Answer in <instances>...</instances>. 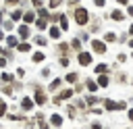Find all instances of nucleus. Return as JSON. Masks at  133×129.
I'll return each mask as SVG.
<instances>
[{
    "label": "nucleus",
    "mask_w": 133,
    "mask_h": 129,
    "mask_svg": "<svg viewBox=\"0 0 133 129\" xmlns=\"http://www.w3.org/2000/svg\"><path fill=\"white\" fill-rule=\"evenodd\" d=\"M29 2H31V8H35V10H37V8H42V6H44V2H46V0H29Z\"/></svg>",
    "instance_id": "cd10ccee"
},
{
    "label": "nucleus",
    "mask_w": 133,
    "mask_h": 129,
    "mask_svg": "<svg viewBox=\"0 0 133 129\" xmlns=\"http://www.w3.org/2000/svg\"><path fill=\"white\" fill-rule=\"evenodd\" d=\"M98 75H102V73H108V64H104V62H100V64H96V69H94Z\"/></svg>",
    "instance_id": "412c9836"
},
{
    "label": "nucleus",
    "mask_w": 133,
    "mask_h": 129,
    "mask_svg": "<svg viewBox=\"0 0 133 129\" xmlns=\"http://www.w3.org/2000/svg\"><path fill=\"white\" fill-rule=\"evenodd\" d=\"M89 44H91V50H94L96 54H106V52H108V46H106L104 40H91Z\"/></svg>",
    "instance_id": "f03ea898"
},
{
    "label": "nucleus",
    "mask_w": 133,
    "mask_h": 129,
    "mask_svg": "<svg viewBox=\"0 0 133 129\" xmlns=\"http://www.w3.org/2000/svg\"><path fill=\"white\" fill-rule=\"evenodd\" d=\"M100 87H108V77H106V73H102V75H98V81H96Z\"/></svg>",
    "instance_id": "4468645a"
},
{
    "label": "nucleus",
    "mask_w": 133,
    "mask_h": 129,
    "mask_svg": "<svg viewBox=\"0 0 133 129\" xmlns=\"http://www.w3.org/2000/svg\"><path fill=\"white\" fill-rule=\"evenodd\" d=\"M125 58H127L125 54H118V56H116V60H118V62H125Z\"/></svg>",
    "instance_id": "58836bf2"
},
{
    "label": "nucleus",
    "mask_w": 133,
    "mask_h": 129,
    "mask_svg": "<svg viewBox=\"0 0 133 129\" xmlns=\"http://www.w3.org/2000/svg\"><path fill=\"white\" fill-rule=\"evenodd\" d=\"M33 42H35L37 46H46V44H48V37H44V35H35Z\"/></svg>",
    "instance_id": "5701e85b"
},
{
    "label": "nucleus",
    "mask_w": 133,
    "mask_h": 129,
    "mask_svg": "<svg viewBox=\"0 0 133 129\" xmlns=\"http://www.w3.org/2000/svg\"><path fill=\"white\" fill-rule=\"evenodd\" d=\"M4 37H6V35H4V29H2V27H0V42H2V40H4Z\"/></svg>",
    "instance_id": "79ce46f5"
},
{
    "label": "nucleus",
    "mask_w": 133,
    "mask_h": 129,
    "mask_svg": "<svg viewBox=\"0 0 133 129\" xmlns=\"http://www.w3.org/2000/svg\"><path fill=\"white\" fill-rule=\"evenodd\" d=\"M17 33H19L21 40H27V37L31 35V25H25V23L19 25V27H17Z\"/></svg>",
    "instance_id": "39448f33"
},
{
    "label": "nucleus",
    "mask_w": 133,
    "mask_h": 129,
    "mask_svg": "<svg viewBox=\"0 0 133 129\" xmlns=\"http://www.w3.org/2000/svg\"><path fill=\"white\" fill-rule=\"evenodd\" d=\"M62 2H64V0H48V8H50V10H58V8L62 6Z\"/></svg>",
    "instance_id": "f8f14e48"
},
{
    "label": "nucleus",
    "mask_w": 133,
    "mask_h": 129,
    "mask_svg": "<svg viewBox=\"0 0 133 129\" xmlns=\"http://www.w3.org/2000/svg\"><path fill=\"white\" fill-rule=\"evenodd\" d=\"M125 17H127V12H123V10H118V8H114V10L110 12V21H114V23L125 21Z\"/></svg>",
    "instance_id": "423d86ee"
},
{
    "label": "nucleus",
    "mask_w": 133,
    "mask_h": 129,
    "mask_svg": "<svg viewBox=\"0 0 133 129\" xmlns=\"http://www.w3.org/2000/svg\"><path fill=\"white\" fill-rule=\"evenodd\" d=\"M12 25H15V21H10V19H8V21H2V29H6V31H10Z\"/></svg>",
    "instance_id": "c85d7f7f"
},
{
    "label": "nucleus",
    "mask_w": 133,
    "mask_h": 129,
    "mask_svg": "<svg viewBox=\"0 0 133 129\" xmlns=\"http://www.w3.org/2000/svg\"><path fill=\"white\" fill-rule=\"evenodd\" d=\"M60 64H62V67H69V58L62 56V58H60Z\"/></svg>",
    "instance_id": "e433bc0d"
},
{
    "label": "nucleus",
    "mask_w": 133,
    "mask_h": 129,
    "mask_svg": "<svg viewBox=\"0 0 133 129\" xmlns=\"http://www.w3.org/2000/svg\"><path fill=\"white\" fill-rule=\"evenodd\" d=\"M56 50H58V54H69V52H71V44H64V42H60Z\"/></svg>",
    "instance_id": "9b49d317"
},
{
    "label": "nucleus",
    "mask_w": 133,
    "mask_h": 129,
    "mask_svg": "<svg viewBox=\"0 0 133 129\" xmlns=\"http://www.w3.org/2000/svg\"><path fill=\"white\" fill-rule=\"evenodd\" d=\"M31 58H33V62H42V60L46 58V54H44V52H35Z\"/></svg>",
    "instance_id": "bb28decb"
},
{
    "label": "nucleus",
    "mask_w": 133,
    "mask_h": 129,
    "mask_svg": "<svg viewBox=\"0 0 133 129\" xmlns=\"http://www.w3.org/2000/svg\"><path fill=\"white\" fill-rule=\"evenodd\" d=\"M60 85H62V79H54V81L48 85V89H50V92H56V89H60Z\"/></svg>",
    "instance_id": "a211bd4d"
},
{
    "label": "nucleus",
    "mask_w": 133,
    "mask_h": 129,
    "mask_svg": "<svg viewBox=\"0 0 133 129\" xmlns=\"http://www.w3.org/2000/svg\"><path fill=\"white\" fill-rule=\"evenodd\" d=\"M125 12H127V17H133V4H127V10Z\"/></svg>",
    "instance_id": "f704fd0d"
},
{
    "label": "nucleus",
    "mask_w": 133,
    "mask_h": 129,
    "mask_svg": "<svg viewBox=\"0 0 133 129\" xmlns=\"http://www.w3.org/2000/svg\"><path fill=\"white\" fill-rule=\"evenodd\" d=\"M35 19H37L35 8H29V10H25V12H23V23H25V25H33V23H35Z\"/></svg>",
    "instance_id": "7ed1b4c3"
},
{
    "label": "nucleus",
    "mask_w": 133,
    "mask_h": 129,
    "mask_svg": "<svg viewBox=\"0 0 133 129\" xmlns=\"http://www.w3.org/2000/svg\"><path fill=\"white\" fill-rule=\"evenodd\" d=\"M102 27V23L100 21H96V19H89V31H98Z\"/></svg>",
    "instance_id": "6ab92c4d"
},
{
    "label": "nucleus",
    "mask_w": 133,
    "mask_h": 129,
    "mask_svg": "<svg viewBox=\"0 0 133 129\" xmlns=\"http://www.w3.org/2000/svg\"><path fill=\"white\" fill-rule=\"evenodd\" d=\"M77 79H79L77 73H69V75L64 77V81H69V83H77Z\"/></svg>",
    "instance_id": "a878e982"
},
{
    "label": "nucleus",
    "mask_w": 133,
    "mask_h": 129,
    "mask_svg": "<svg viewBox=\"0 0 133 129\" xmlns=\"http://www.w3.org/2000/svg\"><path fill=\"white\" fill-rule=\"evenodd\" d=\"M0 79H2V81H12L15 77H12L10 73H2V75H0Z\"/></svg>",
    "instance_id": "2f4dec72"
},
{
    "label": "nucleus",
    "mask_w": 133,
    "mask_h": 129,
    "mask_svg": "<svg viewBox=\"0 0 133 129\" xmlns=\"http://www.w3.org/2000/svg\"><path fill=\"white\" fill-rule=\"evenodd\" d=\"M77 60H79L81 67H87V64H91V54L81 50V52H77Z\"/></svg>",
    "instance_id": "20e7f679"
},
{
    "label": "nucleus",
    "mask_w": 133,
    "mask_h": 129,
    "mask_svg": "<svg viewBox=\"0 0 133 129\" xmlns=\"http://www.w3.org/2000/svg\"><path fill=\"white\" fill-rule=\"evenodd\" d=\"M35 15H37V19H46V21H50V8H48V6L37 8V10H35Z\"/></svg>",
    "instance_id": "6e6552de"
},
{
    "label": "nucleus",
    "mask_w": 133,
    "mask_h": 129,
    "mask_svg": "<svg viewBox=\"0 0 133 129\" xmlns=\"http://www.w3.org/2000/svg\"><path fill=\"white\" fill-rule=\"evenodd\" d=\"M2 17H4V10H2V8H0V23H2V21H4V19H2Z\"/></svg>",
    "instance_id": "a18cd8bd"
},
{
    "label": "nucleus",
    "mask_w": 133,
    "mask_h": 129,
    "mask_svg": "<svg viewBox=\"0 0 133 129\" xmlns=\"http://www.w3.org/2000/svg\"><path fill=\"white\" fill-rule=\"evenodd\" d=\"M58 21H60V25H58V27H60L62 31H69V21H66V15H60V19H58Z\"/></svg>",
    "instance_id": "dca6fc26"
},
{
    "label": "nucleus",
    "mask_w": 133,
    "mask_h": 129,
    "mask_svg": "<svg viewBox=\"0 0 133 129\" xmlns=\"http://www.w3.org/2000/svg\"><path fill=\"white\" fill-rule=\"evenodd\" d=\"M89 129H102V125H100V123H91V127H89Z\"/></svg>",
    "instance_id": "a19ab883"
},
{
    "label": "nucleus",
    "mask_w": 133,
    "mask_h": 129,
    "mask_svg": "<svg viewBox=\"0 0 133 129\" xmlns=\"http://www.w3.org/2000/svg\"><path fill=\"white\" fill-rule=\"evenodd\" d=\"M114 40H116V33H112V31H106V33H104V42H106V44H110V42H114Z\"/></svg>",
    "instance_id": "4be33fe9"
},
{
    "label": "nucleus",
    "mask_w": 133,
    "mask_h": 129,
    "mask_svg": "<svg viewBox=\"0 0 133 129\" xmlns=\"http://www.w3.org/2000/svg\"><path fill=\"white\" fill-rule=\"evenodd\" d=\"M2 67H6V58H4V56H0V69H2Z\"/></svg>",
    "instance_id": "ea45409f"
},
{
    "label": "nucleus",
    "mask_w": 133,
    "mask_h": 129,
    "mask_svg": "<svg viewBox=\"0 0 133 129\" xmlns=\"http://www.w3.org/2000/svg\"><path fill=\"white\" fill-rule=\"evenodd\" d=\"M114 2H116V4H121V6H127V4H129V0H114Z\"/></svg>",
    "instance_id": "4c0bfd02"
},
{
    "label": "nucleus",
    "mask_w": 133,
    "mask_h": 129,
    "mask_svg": "<svg viewBox=\"0 0 133 129\" xmlns=\"http://www.w3.org/2000/svg\"><path fill=\"white\" fill-rule=\"evenodd\" d=\"M87 104H98V98L96 96H87Z\"/></svg>",
    "instance_id": "72a5a7b5"
},
{
    "label": "nucleus",
    "mask_w": 133,
    "mask_h": 129,
    "mask_svg": "<svg viewBox=\"0 0 133 129\" xmlns=\"http://www.w3.org/2000/svg\"><path fill=\"white\" fill-rule=\"evenodd\" d=\"M73 17H75V23L79 25V27H83V25H87L89 23V10L87 8H83V6H75V10H73Z\"/></svg>",
    "instance_id": "f257e3e1"
},
{
    "label": "nucleus",
    "mask_w": 133,
    "mask_h": 129,
    "mask_svg": "<svg viewBox=\"0 0 133 129\" xmlns=\"http://www.w3.org/2000/svg\"><path fill=\"white\" fill-rule=\"evenodd\" d=\"M35 27L42 31V29H46V27H50V21H46V19H35Z\"/></svg>",
    "instance_id": "ddd939ff"
},
{
    "label": "nucleus",
    "mask_w": 133,
    "mask_h": 129,
    "mask_svg": "<svg viewBox=\"0 0 133 129\" xmlns=\"http://www.w3.org/2000/svg\"><path fill=\"white\" fill-rule=\"evenodd\" d=\"M129 35H133V23L129 25Z\"/></svg>",
    "instance_id": "c03bdc74"
},
{
    "label": "nucleus",
    "mask_w": 133,
    "mask_h": 129,
    "mask_svg": "<svg viewBox=\"0 0 133 129\" xmlns=\"http://www.w3.org/2000/svg\"><path fill=\"white\" fill-rule=\"evenodd\" d=\"M60 33H62V29H60L58 25H52V23H50V29H48L50 40H60Z\"/></svg>",
    "instance_id": "0eeeda50"
},
{
    "label": "nucleus",
    "mask_w": 133,
    "mask_h": 129,
    "mask_svg": "<svg viewBox=\"0 0 133 129\" xmlns=\"http://www.w3.org/2000/svg\"><path fill=\"white\" fill-rule=\"evenodd\" d=\"M21 2H23V0H4V6H10V8H12V6H19Z\"/></svg>",
    "instance_id": "c756f323"
},
{
    "label": "nucleus",
    "mask_w": 133,
    "mask_h": 129,
    "mask_svg": "<svg viewBox=\"0 0 133 129\" xmlns=\"http://www.w3.org/2000/svg\"><path fill=\"white\" fill-rule=\"evenodd\" d=\"M71 48H73L75 52H81V40H79V37H75V40L71 42Z\"/></svg>",
    "instance_id": "b1692460"
},
{
    "label": "nucleus",
    "mask_w": 133,
    "mask_h": 129,
    "mask_svg": "<svg viewBox=\"0 0 133 129\" xmlns=\"http://www.w3.org/2000/svg\"><path fill=\"white\" fill-rule=\"evenodd\" d=\"M85 85H87V89H89V92H96V89L100 87V85H98L94 79H87V81H85Z\"/></svg>",
    "instance_id": "393cba45"
},
{
    "label": "nucleus",
    "mask_w": 133,
    "mask_h": 129,
    "mask_svg": "<svg viewBox=\"0 0 133 129\" xmlns=\"http://www.w3.org/2000/svg\"><path fill=\"white\" fill-rule=\"evenodd\" d=\"M129 46H131V48H133V37H131V40H129Z\"/></svg>",
    "instance_id": "49530a36"
},
{
    "label": "nucleus",
    "mask_w": 133,
    "mask_h": 129,
    "mask_svg": "<svg viewBox=\"0 0 133 129\" xmlns=\"http://www.w3.org/2000/svg\"><path fill=\"white\" fill-rule=\"evenodd\" d=\"M17 44H19L17 42V35H6V46L8 48H17Z\"/></svg>",
    "instance_id": "f3484780"
},
{
    "label": "nucleus",
    "mask_w": 133,
    "mask_h": 129,
    "mask_svg": "<svg viewBox=\"0 0 133 129\" xmlns=\"http://www.w3.org/2000/svg\"><path fill=\"white\" fill-rule=\"evenodd\" d=\"M21 19H23V10H21V8H15V10L10 12V21L17 23V21H21Z\"/></svg>",
    "instance_id": "9d476101"
},
{
    "label": "nucleus",
    "mask_w": 133,
    "mask_h": 129,
    "mask_svg": "<svg viewBox=\"0 0 133 129\" xmlns=\"http://www.w3.org/2000/svg\"><path fill=\"white\" fill-rule=\"evenodd\" d=\"M17 50H19V52H29L31 46H29L27 42H19V44H17Z\"/></svg>",
    "instance_id": "aec40b11"
},
{
    "label": "nucleus",
    "mask_w": 133,
    "mask_h": 129,
    "mask_svg": "<svg viewBox=\"0 0 133 129\" xmlns=\"http://www.w3.org/2000/svg\"><path fill=\"white\" fill-rule=\"evenodd\" d=\"M129 121H131V123H133V108H131V110H129Z\"/></svg>",
    "instance_id": "37998d69"
},
{
    "label": "nucleus",
    "mask_w": 133,
    "mask_h": 129,
    "mask_svg": "<svg viewBox=\"0 0 133 129\" xmlns=\"http://www.w3.org/2000/svg\"><path fill=\"white\" fill-rule=\"evenodd\" d=\"M4 114H6V102L0 98V117H4Z\"/></svg>",
    "instance_id": "7c9ffc66"
},
{
    "label": "nucleus",
    "mask_w": 133,
    "mask_h": 129,
    "mask_svg": "<svg viewBox=\"0 0 133 129\" xmlns=\"http://www.w3.org/2000/svg\"><path fill=\"white\" fill-rule=\"evenodd\" d=\"M21 106H23V110H31L33 108V100L31 98H23L21 100Z\"/></svg>",
    "instance_id": "2eb2a0df"
},
{
    "label": "nucleus",
    "mask_w": 133,
    "mask_h": 129,
    "mask_svg": "<svg viewBox=\"0 0 133 129\" xmlns=\"http://www.w3.org/2000/svg\"><path fill=\"white\" fill-rule=\"evenodd\" d=\"M91 2H94V6H98V8L106 6V0H91Z\"/></svg>",
    "instance_id": "473e14b6"
},
{
    "label": "nucleus",
    "mask_w": 133,
    "mask_h": 129,
    "mask_svg": "<svg viewBox=\"0 0 133 129\" xmlns=\"http://www.w3.org/2000/svg\"><path fill=\"white\" fill-rule=\"evenodd\" d=\"M50 123H52L54 127H60V125H62V117H60L58 112H54V114H50Z\"/></svg>",
    "instance_id": "1a4fd4ad"
},
{
    "label": "nucleus",
    "mask_w": 133,
    "mask_h": 129,
    "mask_svg": "<svg viewBox=\"0 0 133 129\" xmlns=\"http://www.w3.org/2000/svg\"><path fill=\"white\" fill-rule=\"evenodd\" d=\"M79 2H81V0H66V4H69V6H77Z\"/></svg>",
    "instance_id": "c9c22d12"
}]
</instances>
